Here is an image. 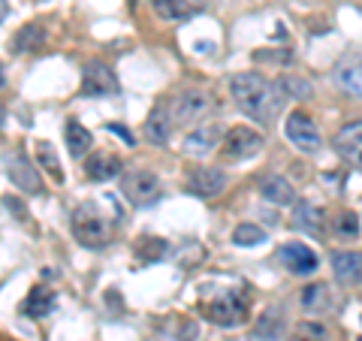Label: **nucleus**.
Listing matches in <instances>:
<instances>
[{
    "label": "nucleus",
    "instance_id": "obj_13",
    "mask_svg": "<svg viewBox=\"0 0 362 341\" xmlns=\"http://www.w3.org/2000/svg\"><path fill=\"white\" fill-rule=\"evenodd\" d=\"M214 145H221V127L218 124H202L181 139V151L190 157H206L209 151H214Z\"/></svg>",
    "mask_w": 362,
    "mask_h": 341
},
{
    "label": "nucleus",
    "instance_id": "obj_28",
    "mask_svg": "<svg viewBox=\"0 0 362 341\" xmlns=\"http://www.w3.org/2000/svg\"><path fill=\"white\" fill-rule=\"evenodd\" d=\"M42 42V28L40 25H25L16 37H13V49L21 54V52H30V49H37V45Z\"/></svg>",
    "mask_w": 362,
    "mask_h": 341
},
{
    "label": "nucleus",
    "instance_id": "obj_3",
    "mask_svg": "<svg viewBox=\"0 0 362 341\" xmlns=\"http://www.w3.org/2000/svg\"><path fill=\"white\" fill-rule=\"evenodd\" d=\"M112 233H115V224L97 202H82L73 212V236L78 238V245L106 248L112 242Z\"/></svg>",
    "mask_w": 362,
    "mask_h": 341
},
{
    "label": "nucleus",
    "instance_id": "obj_27",
    "mask_svg": "<svg viewBox=\"0 0 362 341\" xmlns=\"http://www.w3.org/2000/svg\"><path fill=\"white\" fill-rule=\"evenodd\" d=\"M329 305V287L326 284H311L302 290V308L305 311H320Z\"/></svg>",
    "mask_w": 362,
    "mask_h": 341
},
{
    "label": "nucleus",
    "instance_id": "obj_35",
    "mask_svg": "<svg viewBox=\"0 0 362 341\" xmlns=\"http://www.w3.org/2000/svg\"><path fill=\"white\" fill-rule=\"evenodd\" d=\"M356 341H362V338H356Z\"/></svg>",
    "mask_w": 362,
    "mask_h": 341
},
{
    "label": "nucleus",
    "instance_id": "obj_16",
    "mask_svg": "<svg viewBox=\"0 0 362 341\" xmlns=\"http://www.w3.org/2000/svg\"><path fill=\"white\" fill-rule=\"evenodd\" d=\"M206 9V0H154V13L166 21H187Z\"/></svg>",
    "mask_w": 362,
    "mask_h": 341
},
{
    "label": "nucleus",
    "instance_id": "obj_2",
    "mask_svg": "<svg viewBox=\"0 0 362 341\" xmlns=\"http://www.w3.org/2000/svg\"><path fill=\"white\" fill-rule=\"evenodd\" d=\"M202 311L209 323L235 329L247 320V293L245 287H223L218 293H209V299L202 296Z\"/></svg>",
    "mask_w": 362,
    "mask_h": 341
},
{
    "label": "nucleus",
    "instance_id": "obj_11",
    "mask_svg": "<svg viewBox=\"0 0 362 341\" xmlns=\"http://www.w3.org/2000/svg\"><path fill=\"white\" fill-rule=\"evenodd\" d=\"M332 145H335V151L341 154V161H344V163L362 169V121H350V124H344V127L335 133Z\"/></svg>",
    "mask_w": 362,
    "mask_h": 341
},
{
    "label": "nucleus",
    "instance_id": "obj_22",
    "mask_svg": "<svg viewBox=\"0 0 362 341\" xmlns=\"http://www.w3.org/2000/svg\"><path fill=\"white\" fill-rule=\"evenodd\" d=\"M64 136H66V149H70L73 157H85L90 151V142H94V139H90V133L78 121H66Z\"/></svg>",
    "mask_w": 362,
    "mask_h": 341
},
{
    "label": "nucleus",
    "instance_id": "obj_6",
    "mask_svg": "<svg viewBox=\"0 0 362 341\" xmlns=\"http://www.w3.org/2000/svg\"><path fill=\"white\" fill-rule=\"evenodd\" d=\"M82 94L85 97H115L118 94V79L112 67L103 61H88L82 70Z\"/></svg>",
    "mask_w": 362,
    "mask_h": 341
},
{
    "label": "nucleus",
    "instance_id": "obj_20",
    "mask_svg": "<svg viewBox=\"0 0 362 341\" xmlns=\"http://www.w3.org/2000/svg\"><path fill=\"white\" fill-rule=\"evenodd\" d=\"M169 130H173L169 112H166V106H157L148 115V121H145V139L154 142V145H163L169 139Z\"/></svg>",
    "mask_w": 362,
    "mask_h": 341
},
{
    "label": "nucleus",
    "instance_id": "obj_21",
    "mask_svg": "<svg viewBox=\"0 0 362 341\" xmlns=\"http://www.w3.org/2000/svg\"><path fill=\"white\" fill-rule=\"evenodd\" d=\"M254 333H257V338H266V341L281 338V333H284V317H281V311L278 308H266L263 314L257 317Z\"/></svg>",
    "mask_w": 362,
    "mask_h": 341
},
{
    "label": "nucleus",
    "instance_id": "obj_19",
    "mask_svg": "<svg viewBox=\"0 0 362 341\" xmlns=\"http://www.w3.org/2000/svg\"><path fill=\"white\" fill-rule=\"evenodd\" d=\"M259 193L266 197V202H275V206H293V202H296V190H293L290 181L281 178V175L263 178V185H259Z\"/></svg>",
    "mask_w": 362,
    "mask_h": 341
},
{
    "label": "nucleus",
    "instance_id": "obj_29",
    "mask_svg": "<svg viewBox=\"0 0 362 341\" xmlns=\"http://www.w3.org/2000/svg\"><path fill=\"white\" fill-rule=\"evenodd\" d=\"M335 230L341 238H356L359 236V218L354 212H344L341 218H335Z\"/></svg>",
    "mask_w": 362,
    "mask_h": 341
},
{
    "label": "nucleus",
    "instance_id": "obj_33",
    "mask_svg": "<svg viewBox=\"0 0 362 341\" xmlns=\"http://www.w3.org/2000/svg\"><path fill=\"white\" fill-rule=\"evenodd\" d=\"M0 88H4V67H0Z\"/></svg>",
    "mask_w": 362,
    "mask_h": 341
},
{
    "label": "nucleus",
    "instance_id": "obj_23",
    "mask_svg": "<svg viewBox=\"0 0 362 341\" xmlns=\"http://www.w3.org/2000/svg\"><path fill=\"white\" fill-rule=\"evenodd\" d=\"M166 251H169V245L163 242V238H154V236H142L139 242H136V248H133V254L139 257L142 263H157Z\"/></svg>",
    "mask_w": 362,
    "mask_h": 341
},
{
    "label": "nucleus",
    "instance_id": "obj_18",
    "mask_svg": "<svg viewBox=\"0 0 362 341\" xmlns=\"http://www.w3.org/2000/svg\"><path fill=\"white\" fill-rule=\"evenodd\" d=\"M54 305H58V296H54V290H49V287H33L30 293H28V299H25V305H21V311H25L28 317H33V320H42V317H49L52 311H54Z\"/></svg>",
    "mask_w": 362,
    "mask_h": 341
},
{
    "label": "nucleus",
    "instance_id": "obj_24",
    "mask_svg": "<svg viewBox=\"0 0 362 341\" xmlns=\"http://www.w3.org/2000/svg\"><path fill=\"white\" fill-rule=\"evenodd\" d=\"M37 166H42L54 181H64V169H61L58 154H54V149H52V142H45V139L37 142Z\"/></svg>",
    "mask_w": 362,
    "mask_h": 341
},
{
    "label": "nucleus",
    "instance_id": "obj_12",
    "mask_svg": "<svg viewBox=\"0 0 362 341\" xmlns=\"http://www.w3.org/2000/svg\"><path fill=\"white\" fill-rule=\"evenodd\" d=\"M335 85L350 97H362V54L347 52L341 61L335 64Z\"/></svg>",
    "mask_w": 362,
    "mask_h": 341
},
{
    "label": "nucleus",
    "instance_id": "obj_10",
    "mask_svg": "<svg viewBox=\"0 0 362 341\" xmlns=\"http://www.w3.org/2000/svg\"><path fill=\"white\" fill-rule=\"evenodd\" d=\"M284 133H287V139L302 151H317L320 149V130H317V124L308 115H302V112H293V115L287 118Z\"/></svg>",
    "mask_w": 362,
    "mask_h": 341
},
{
    "label": "nucleus",
    "instance_id": "obj_31",
    "mask_svg": "<svg viewBox=\"0 0 362 341\" xmlns=\"http://www.w3.org/2000/svg\"><path fill=\"white\" fill-rule=\"evenodd\" d=\"M281 88H284V94L287 97H299V100H305V97H311V85L308 82H299V79H281Z\"/></svg>",
    "mask_w": 362,
    "mask_h": 341
},
{
    "label": "nucleus",
    "instance_id": "obj_30",
    "mask_svg": "<svg viewBox=\"0 0 362 341\" xmlns=\"http://www.w3.org/2000/svg\"><path fill=\"white\" fill-rule=\"evenodd\" d=\"M296 335H299V341H323V338H326V329H323L320 323L302 320V323L296 326Z\"/></svg>",
    "mask_w": 362,
    "mask_h": 341
},
{
    "label": "nucleus",
    "instance_id": "obj_32",
    "mask_svg": "<svg viewBox=\"0 0 362 341\" xmlns=\"http://www.w3.org/2000/svg\"><path fill=\"white\" fill-rule=\"evenodd\" d=\"M6 13H9V6H6V0H0V21L6 18Z\"/></svg>",
    "mask_w": 362,
    "mask_h": 341
},
{
    "label": "nucleus",
    "instance_id": "obj_7",
    "mask_svg": "<svg viewBox=\"0 0 362 341\" xmlns=\"http://www.w3.org/2000/svg\"><path fill=\"white\" fill-rule=\"evenodd\" d=\"M209 109H211V100L206 94H199V91H185V94H178L173 103L166 106L169 124H194L206 115Z\"/></svg>",
    "mask_w": 362,
    "mask_h": 341
},
{
    "label": "nucleus",
    "instance_id": "obj_9",
    "mask_svg": "<svg viewBox=\"0 0 362 341\" xmlns=\"http://www.w3.org/2000/svg\"><path fill=\"white\" fill-rule=\"evenodd\" d=\"M278 260L287 272H293V275H314L317 266H320L317 254L302 242H290L284 248H278Z\"/></svg>",
    "mask_w": 362,
    "mask_h": 341
},
{
    "label": "nucleus",
    "instance_id": "obj_1",
    "mask_svg": "<svg viewBox=\"0 0 362 341\" xmlns=\"http://www.w3.org/2000/svg\"><path fill=\"white\" fill-rule=\"evenodd\" d=\"M230 91H233V100L247 118L254 121H263V124H272L281 109H284V88L281 85H272L269 79H263L259 73H239L233 76L230 82Z\"/></svg>",
    "mask_w": 362,
    "mask_h": 341
},
{
    "label": "nucleus",
    "instance_id": "obj_14",
    "mask_svg": "<svg viewBox=\"0 0 362 341\" xmlns=\"http://www.w3.org/2000/svg\"><path fill=\"white\" fill-rule=\"evenodd\" d=\"M332 272H335L338 284H344V287H359L362 284V254L335 251L332 254Z\"/></svg>",
    "mask_w": 362,
    "mask_h": 341
},
{
    "label": "nucleus",
    "instance_id": "obj_15",
    "mask_svg": "<svg viewBox=\"0 0 362 341\" xmlns=\"http://www.w3.org/2000/svg\"><path fill=\"white\" fill-rule=\"evenodd\" d=\"M187 187H190V193H197V197L211 200V197H218V193H223V187H226V175L221 173V169H214V166L194 169V175H190Z\"/></svg>",
    "mask_w": 362,
    "mask_h": 341
},
{
    "label": "nucleus",
    "instance_id": "obj_26",
    "mask_svg": "<svg viewBox=\"0 0 362 341\" xmlns=\"http://www.w3.org/2000/svg\"><path fill=\"white\" fill-rule=\"evenodd\" d=\"M233 242L239 248H257V245L266 242V230L257 226V224H239L235 233H233Z\"/></svg>",
    "mask_w": 362,
    "mask_h": 341
},
{
    "label": "nucleus",
    "instance_id": "obj_5",
    "mask_svg": "<svg viewBox=\"0 0 362 341\" xmlns=\"http://www.w3.org/2000/svg\"><path fill=\"white\" fill-rule=\"evenodd\" d=\"M259 149H263V133H257L251 127H233L226 130L223 142H221V154L223 161H247V157H254Z\"/></svg>",
    "mask_w": 362,
    "mask_h": 341
},
{
    "label": "nucleus",
    "instance_id": "obj_17",
    "mask_svg": "<svg viewBox=\"0 0 362 341\" xmlns=\"http://www.w3.org/2000/svg\"><path fill=\"white\" fill-rule=\"evenodd\" d=\"M121 173V157L118 154H109V151H97L85 161V175L90 181H109Z\"/></svg>",
    "mask_w": 362,
    "mask_h": 341
},
{
    "label": "nucleus",
    "instance_id": "obj_8",
    "mask_svg": "<svg viewBox=\"0 0 362 341\" xmlns=\"http://www.w3.org/2000/svg\"><path fill=\"white\" fill-rule=\"evenodd\" d=\"M37 169L40 166H33L28 161V154H21V151L6 157V175H9V181H13L21 193H40L42 190V181H40Z\"/></svg>",
    "mask_w": 362,
    "mask_h": 341
},
{
    "label": "nucleus",
    "instance_id": "obj_25",
    "mask_svg": "<svg viewBox=\"0 0 362 341\" xmlns=\"http://www.w3.org/2000/svg\"><path fill=\"white\" fill-rule=\"evenodd\" d=\"M323 212L311 206V202H302L296 206V226L299 230H308V233H323Z\"/></svg>",
    "mask_w": 362,
    "mask_h": 341
},
{
    "label": "nucleus",
    "instance_id": "obj_4",
    "mask_svg": "<svg viewBox=\"0 0 362 341\" xmlns=\"http://www.w3.org/2000/svg\"><path fill=\"white\" fill-rule=\"evenodd\" d=\"M121 193L127 197L130 206L145 209L160 200V181H157V175L148 173V169H133V173L121 178Z\"/></svg>",
    "mask_w": 362,
    "mask_h": 341
},
{
    "label": "nucleus",
    "instance_id": "obj_34",
    "mask_svg": "<svg viewBox=\"0 0 362 341\" xmlns=\"http://www.w3.org/2000/svg\"><path fill=\"white\" fill-rule=\"evenodd\" d=\"M0 118H4V112H0Z\"/></svg>",
    "mask_w": 362,
    "mask_h": 341
}]
</instances>
